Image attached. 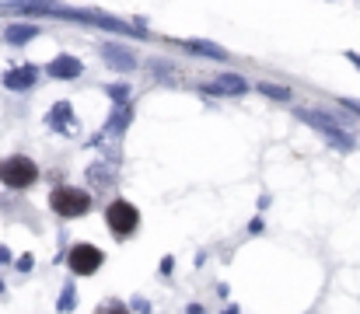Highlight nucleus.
I'll return each mask as SVG.
<instances>
[{
	"mask_svg": "<svg viewBox=\"0 0 360 314\" xmlns=\"http://www.w3.org/2000/svg\"><path fill=\"white\" fill-rule=\"evenodd\" d=\"M109 94H112L116 101H126V98H130V84H112V87H109Z\"/></svg>",
	"mask_w": 360,
	"mask_h": 314,
	"instance_id": "obj_16",
	"label": "nucleus"
},
{
	"mask_svg": "<svg viewBox=\"0 0 360 314\" xmlns=\"http://www.w3.org/2000/svg\"><path fill=\"white\" fill-rule=\"evenodd\" d=\"M49 206H53V213L60 217H84L88 209H91V196L84 189H74V185H60L53 189V196H49Z\"/></svg>",
	"mask_w": 360,
	"mask_h": 314,
	"instance_id": "obj_1",
	"label": "nucleus"
},
{
	"mask_svg": "<svg viewBox=\"0 0 360 314\" xmlns=\"http://www.w3.org/2000/svg\"><path fill=\"white\" fill-rule=\"evenodd\" d=\"M259 91H263L266 98H277V101H287V98H290V91H287V87H280V84H270V81H266V84H259Z\"/></svg>",
	"mask_w": 360,
	"mask_h": 314,
	"instance_id": "obj_15",
	"label": "nucleus"
},
{
	"mask_svg": "<svg viewBox=\"0 0 360 314\" xmlns=\"http://www.w3.org/2000/svg\"><path fill=\"white\" fill-rule=\"evenodd\" d=\"M49 129H57V133H63V136H74L77 133V119L70 116V105L67 101H60V105H53V112H49Z\"/></svg>",
	"mask_w": 360,
	"mask_h": 314,
	"instance_id": "obj_7",
	"label": "nucleus"
},
{
	"mask_svg": "<svg viewBox=\"0 0 360 314\" xmlns=\"http://www.w3.org/2000/svg\"><path fill=\"white\" fill-rule=\"evenodd\" d=\"M182 49H189V52H196V56H207V60H228V52H224L221 45H214V42H199V39H186V42H182Z\"/></svg>",
	"mask_w": 360,
	"mask_h": 314,
	"instance_id": "obj_11",
	"label": "nucleus"
},
{
	"mask_svg": "<svg viewBox=\"0 0 360 314\" xmlns=\"http://www.w3.org/2000/svg\"><path fill=\"white\" fill-rule=\"evenodd\" d=\"M133 119V112H130V105H116V116L109 119V126L106 129H101V136H112V133H119L126 123Z\"/></svg>",
	"mask_w": 360,
	"mask_h": 314,
	"instance_id": "obj_13",
	"label": "nucleus"
},
{
	"mask_svg": "<svg viewBox=\"0 0 360 314\" xmlns=\"http://www.w3.org/2000/svg\"><path fill=\"white\" fill-rule=\"evenodd\" d=\"M67 262H70L74 276H91V273L101 266V251L91 248V244H74L70 255H67Z\"/></svg>",
	"mask_w": 360,
	"mask_h": 314,
	"instance_id": "obj_5",
	"label": "nucleus"
},
{
	"mask_svg": "<svg viewBox=\"0 0 360 314\" xmlns=\"http://www.w3.org/2000/svg\"><path fill=\"white\" fill-rule=\"evenodd\" d=\"M147 70H150L154 77H172V81H175V67H172V63H165V60H150V63H147Z\"/></svg>",
	"mask_w": 360,
	"mask_h": 314,
	"instance_id": "obj_14",
	"label": "nucleus"
},
{
	"mask_svg": "<svg viewBox=\"0 0 360 314\" xmlns=\"http://www.w3.org/2000/svg\"><path fill=\"white\" fill-rule=\"evenodd\" d=\"M346 109H350V112H357V116H360V101H346Z\"/></svg>",
	"mask_w": 360,
	"mask_h": 314,
	"instance_id": "obj_19",
	"label": "nucleus"
},
{
	"mask_svg": "<svg viewBox=\"0 0 360 314\" xmlns=\"http://www.w3.org/2000/svg\"><path fill=\"white\" fill-rule=\"evenodd\" d=\"M70 307H74V286H67L60 297V311H70Z\"/></svg>",
	"mask_w": 360,
	"mask_h": 314,
	"instance_id": "obj_17",
	"label": "nucleus"
},
{
	"mask_svg": "<svg viewBox=\"0 0 360 314\" xmlns=\"http://www.w3.org/2000/svg\"><path fill=\"white\" fill-rule=\"evenodd\" d=\"M101 60H106L112 70H119V74H130L137 67V56L126 45H119V42H106V45H101Z\"/></svg>",
	"mask_w": 360,
	"mask_h": 314,
	"instance_id": "obj_6",
	"label": "nucleus"
},
{
	"mask_svg": "<svg viewBox=\"0 0 360 314\" xmlns=\"http://www.w3.org/2000/svg\"><path fill=\"white\" fill-rule=\"evenodd\" d=\"M301 119L308 123V126H315L332 147H339V150H353L357 143H353V136L343 129V126H336V119L332 116H326V112H319V109H301Z\"/></svg>",
	"mask_w": 360,
	"mask_h": 314,
	"instance_id": "obj_2",
	"label": "nucleus"
},
{
	"mask_svg": "<svg viewBox=\"0 0 360 314\" xmlns=\"http://www.w3.org/2000/svg\"><path fill=\"white\" fill-rule=\"evenodd\" d=\"M248 84H245V77H238V74H224V77H217V81H210V84H203V91L207 94H241Z\"/></svg>",
	"mask_w": 360,
	"mask_h": 314,
	"instance_id": "obj_9",
	"label": "nucleus"
},
{
	"mask_svg": "<svg viewBox=\"0 0 360 314\" xmlns=\"http://www.w3.org/2000/svg\"><path fill=\"white\" fill-rule=\"evenodd\" d=\"M106 220H109V231H112L116 238H130V234L137 231V224H140V209L130 206L126 199H116V202L106 209Z\"/></svg>",
	"mask_w": 360,
	"mask_h": 314,
	"instance_id": "obj_4",
	"label": "nucleus"
},
{
	"mask_svg": "<svg viewBox=\"0 0 360 314\" xmlns=\"http://www.w3.org/2000/svg\"><path fill=\"white\" fill-rule=\"evenodd\" d=\"M81 60H74V56H57L53 63L46 67V74L49 77H57V81H74V77H81Z\"/></svg>",
	"mask_w": 360,
	"mask_h": 314,
	"instance_id": "obj_8",
	"label": "nucleus"
},
{
	"mask_svg": "<svg viewBox=\"0 0 360 314\" xmlns=\"http://www.w3.org/2000/svg\"><path fill=\"white\" fill-rule=\"evenodd\" d=\"M39 178V168L35 161H28V157H8V161H0V182H4L8 189H28L35 185Z\"/></svg>",
	"mask_w": 360,
	"mask_h": 314,
	"instance_id": "obj_3",
	"label": "nucleus"
},
{
	"mask_svg": "<svg viewBox=\"0 0 360 314\" xmlns=\"http://www.w3.org/2000/svg\"><path fill=\"white\" fill-rule=\"evenodd\" d=\"M98 314H126V307H119V304H112V307H101Z\"/></svg>",
	"mask_w": 360,
	"mask_h": 314,
	"instance_id": "obj_18",
	"label": "nucleus"
},
{
	"mask_svg": "<svg viewBox=\"0 0 360 314\" xmlns=\"http://www.w3.org/2000/svg\"><path fill=\"white\" fill-rule=\"evenodd\" d=\"M39 35V28L35 25H8V32H4V39L11 42V45H21V42H32Z\"/></svg>",
	"mask_w": 360,
	"mask_h": 314,
	"instance_id": "obj_12",
	"label": "nucleus"
},
{
	"mask_svg": "<svg viewBox=\"0 0 360 314\" xmlns=\"http://www.w3.org/2000/svg\"><path fill=\"white\" fill-rule=\"evenodd\" d=\"M35 77H39L35 67H14V70L4 74V87H8V91H28V87L35 84Z\"/></svg>",
	"mask_w": 360,
	"mask_h": 314,
	"instance_id": "obj_10",
	"label": "nucleus"
}]
</instances>
